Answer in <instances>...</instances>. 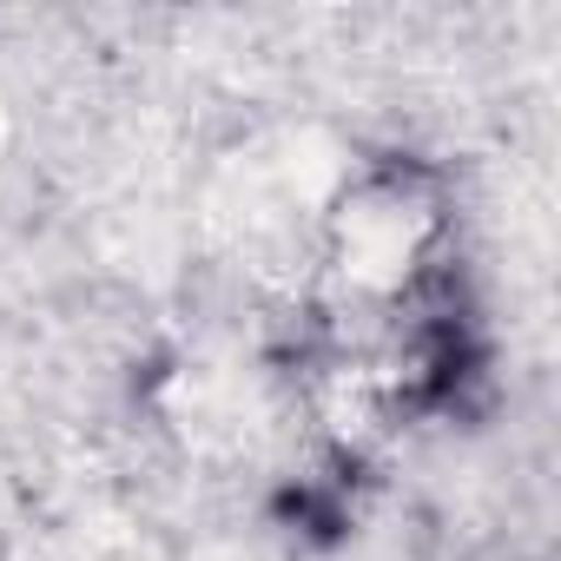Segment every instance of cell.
<instances>
[{
  "mask_svg": "<svg viewBox=\"0 0 561 561\" xmlns=\"http://www.w3.org/2000/svg\"><path fill=\"white\" fill-rule=\"evenodd\" d=\"M430 251V211L403 192H357L337 211V271L357 298L403 291Z\"/></svg>",
  "mask_w": 561,
  "mask_h": 561,
  "instance_id": "cell-1",
  "label": "cell"
}]
</instances>
